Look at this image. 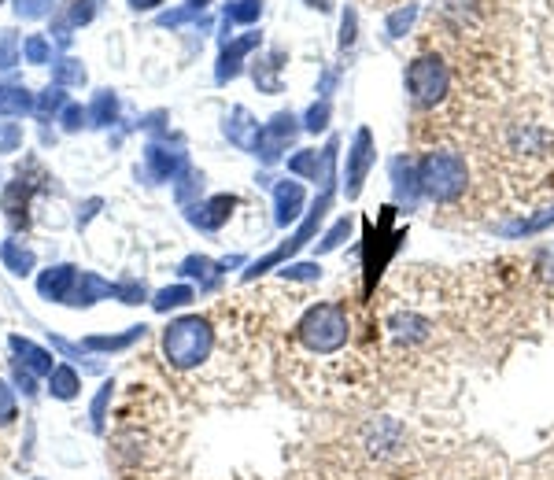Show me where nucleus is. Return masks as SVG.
I'll use <instances>...</instances> for the list:
<instances>
[{"label": "nucleus", "instance_id": "obj_1", "mask_svg": "<svg viewBox=\"0 0 554 480\" xmlns=\"http://www.w3.org/2000/svg\"><path fill=\"white\" fill-rule=\"evenodd\" d=\"M296 340L311 355H337L348 348L351 340V318L344 303H314L300 314L296 322Z\"/></svg>", "mask_w": 554, "mask_h": 480}, {"label": "nucleus", "instance_id": "obj_2", "mask_svg": "<svg viewBox=\"0 0 554 480\" xmlns=\"http://www.w3.org/2000/svg\"><path fill=\"white\" fill-rule=\"evenodd\" d=\"M215 351V325L200 314H185L163 329V355L174 370H200Z\"/></svg>", "mask_w": 554, "mask_h": 480}, {"label": "nucleus", "instance_id": "obj_3", "mask_svg": "<svg viewBox=\"0 0 554 480\" xmlns=\"http://www.w3.org/2000/svg\"><path fill=\"white\" fill-rule=\"evenodd\" d=\"M470 185V170H466V159L451 152V148H436L418 163V189L436 200V204H451L458 200Z\"/></svg>", "mask_w": 554, "mask_h": 480}, {"label": "nucleus", "instance_id": "obj_4", "mask_svg": "<svg viewBox=\"0 0 554 480\" xmlns=\"http://www.w3.org/2000/svg\"><path fill=\"white\" fill-rule=\"evenodd\" d=\"M403 85H407L410 104L418 111H429V108H436V104H444L447 93H451V67H447L440 56L425 52V56H418V60L407 67Z\"/></svg>", "mask_w": 554, "mask_h": 480}, {"label": "nucleus", "instance_id": "obj_5", "mask_svg": "<svg viewBox=\"0 0 554 480\" xmlns=\"http://www.w3.org/2000/svg\"><path fill=\"white\" fill-rule=\"evenodd\" d=\"M329 204H333V192H322V200H318V204L311 207V215H307V222H303L300 229H296V233H292L289 240H285V244H281V248H277L274 255H266L263 263H255L252 270H248V277H255V274H263V270H270V266L274 263H281V259H289V255H296L303 248V244H307V240L314 237V233H318V226H322V218H326V211H329Z\"/></svg>", "mask_w": 554, "mask_h": 480}, {"label": "nucleus", "instance_id": "obj_6", "mask_svg": "<svg viewBox=\"0 0 554 480\" xmlns=\"http://www.w3.org/2000/svg\"><path fill=\"white\" fill-rule=\"evenodd\" d=\"M374 159H377L374 133L362 126V130L355 133L351 148H348V170H344V189H348V200H355V196L362 192V181H366V174H370V167H374Z\"/></svg>", "mask_w": 554, "mask_h": 480}, {"label": "nucleus", "instance_id": "obj_7", "mask_svg": "<svg viewBox=\"0 0 554 480\" xmlns=\"http://www.w3.org/2000/svg\"><path fill=\"white\" fill-rule=\"evenodd\" d=\"M296 133H300L296 115H292V111H281V115H274V119L263 126V137H259L255 156H263V163H274V159L281 156L292 141H296Z\"/></svg>", "mask_w": 554, "mask_h": 480}, {"label": "nucleus", "instance_id": "obj_8", "mask_svg": "<svg viewBox=\"0 0 554 480\" xmlns=\"http://www.w3.org/2000/svg\"><path fill=\"white\" fill-rule=\"evenodd\" d=\"M259 41H263L259 34H248V37H237V41H226V45H222V56H218V67H215V82L218 85L233 82V78L241 74V67H244V56H248L252 48H259Z\"/></svg>", "mask_w": 554, "mask_h": 480}, {"label": "nucleus", "instance_id": "obj_9", "mask_svg": "<svg viewBox=\"0 0 554 480\" xmlns=\"http://www.w3.org/2000/svg\"><path fill=\"white\" fill-rule=\"evenodd\" d=\"M233 207H237V200L233 196H211V200H204V204H196L185 211V218L193 222L196 229H222L229 222V215H233Z\"/></svg>", "mask_w": 554, "mask_h": 480}, {"label": "nucleus", "instance_id": "obj_10", "mask_svg": "<svg viewBox=\"0 0 554 480\" xmlns=\"http://www.w3.org/2000/svg\"><path fill=\"white\" fill-rule=\"evenodd\" d=\"M74 281H78V270L71 263H60V266H49L45 274L37 277V292L52 303H67L74 292Z\"/></svg>", "mask_w": 554, "mask_h": 480}, {"label": "nucleus", "instance_id": "obj_11", "mask_svg": "<svg viewBox=\"0 0 554 480\" xmlns=\"http://www.w3.org/2000/svg\"><path fill=\"white\" fill-rule=\"evenodd\" d=\"M222 130H226V137L237 148H244V152H255L259 148V137H263V126L248 115V108H233L226 115V122H222Z\"/></svg>", "mask_w": 554, "mask_h": 480}, {"label": "nucleus", "instance_id": "obj_12", "mask_svg": "<svg viewBox=\"0 0 554 480\" xmlns=\"http://www.w3.org/2000/svg\"><path fill=\"white\" fill-rule=\"evenodd\" d=\"M181 163H185V156H181V152H170L167 144L152 141L145 148V167H148V178L152 181L174 178V174L181 170Z\"/></svg>", "mask_w": 554, "mask_h": 480}, {"label": "nucleus", "instance_id": "obj_13", "mask_svg": "<svg viewBox=\"0 0 554 480\" xmlns=\"http://www.w3.org/2000/svg\"><path fill=\"white\" fill-rule=\"evenodd\" d=\"M274 207H277V226H292L303 211V185L300 181H281L274 189Z\"/></svg>", "mask_w": 554, "mask_h": 480}, {"label": "nucleus", "instance_id": "obj_14", "mask_svg": "<svg viewBox=\"0 0 554 480\" xmlns=\"http://www.w3.org/2000/svg\"><path fill=\"white\" fill-rule=\"evenodd\" d=\"M108 296H115V285L100 281L97 274H78L71 300H67V303H71V307H93L97 300H108Z\"/></svg>", "mask_w": 554, "mask_h": 480}, {"label": "nucleus", "instance_id": "obj_15", "mask_svg": "<svg viewBox=\"0 0 554 480\" xmlns=\"http://www.w3.org/2000/svg\"><path fill=\"white\" fill-rule=\"evenodd\" d=\"M34 93L26 85H0V115H12V119H23V115H34Z\"/></svg>", "mask_w": 554, "mask_h": 480}, {"label": "nucleus", "instance_id": "obj_16", "mask_svg": "<svg viewBox=\"0 0 554 480\" xmlns=\"http://www.w3.org/2000/svg\"><path fill=\"white\" fill-rule=\"evenodd\" d=\"M8 344H12V351L19 355V362H26V370H30V373H45V377H49V373L56 370V366H52L49 351L37 348V344H30V340H23V336H12Z\"/></svg>", "mask_w": 554, "mask_h": 480}, {"label": "nucleus", "instance_id": "obj_17", "mask_svg": "<svg viewBox=\"0 0 554 480\" xmlns=\"http://www.w3.org/2000/svg\"><path fill=\"white\" fill-rule=\"evenodd\" d=\"M0 263L8 266L15 277H26L30 270H34L37 255L30 252L26 244H19V240H4V244H0Z\"/></svg>", "mask_w": 554, "mask_h": 480}, {"label": "nucleus", "instance_id": "obj_18", "mask_svg": "<svg viewBox=\"0 0 554 480\" xmlns=\"http://www.w3.org/2000/svg\"><path fill=\"white\" fill-rule=\"evenodd\" d=\"M145 336V325H130V333H119V336H85L82 348L85 351H126L133 340Z\"/></svg>", "mask_w": 554, "mask_h": 480}, {"label": "nucleus", "instance_id": "obj_19", "mask_svg": "<svg viewBox=\"0 0 554 480\" xmlns=\"http://www.w3.org/2000/svg\"><path fill=\"white\" fill-rule=\"evenodd\" d=\"M222 19H226V30L229 26H252L263 19V0H229L226 12H222Z\"/></svg>", "mask_w": 554, "mask_h": 480}, {"label": "nucleus", "instance_id": "obj_20", "mask_svg": "<svg viewBox=\"0 0 554 480\" xmlns=\"http://www.w3.org/2000/svg\"><path fill=\"white\" fill-rule=\"evenodd\" d=\"M78 388H82V381H78V373H74L71 366H56V370L49 373V392H52V399H63V403H71V399H78Z\"/></svg>", "mask_w": 554, "mask_h": 480}, {"label": "nucleus", "instance_id": "obj_21", "mask_svg": "<svg viewBox=\"0 0 554 480\" xmlns=\"http://www.w3.org/2000/svg\"><path fill=\"white\" fill-rule=\"evenodd\" d=\"M115 119H119V96L111 93V89H100L93 96V104H89V122L93 126H111Z\"/></svg>", "mask_w": 554, "mask_h": 480}, {"label": "nucleus", "instance_id": "obj_22", "mask_svg": "<svg viewBox=\"0 0 554 480\" xmlns=\"http://www.w3.org/2000/svg\"><path fill=\"white\" fill-rule=\"evenodd\" d=\"M414 19H418V4H399L396 12H388L385 19V30L392 41H399V37L410 34V26H414Z\"/></svg>", "mask_w": 554, "mask_h": 480}, {"label": "nucleus", "instance_id": "obj_23", "mask_svg": "<svg viewBox=\"0 0 554 480\" xmlns=\"http://www.w3.org/2000/svg\"><path fill=\"white\" fill-rule=\"evenodd\" d=\"M67 108V93H63V85H49L45 93L37 96V104H34V115L41 122H49L56 111H63Z\"/></svg>", "mask_w": 554, "mask_h": 480}, {"label": "nucleus", "instance_id": "obj_24", "mask_svg": "<svg viewBox=\"0 0 554 480\" xmlns=\"http://www.w3.org/2000/svg\"><path fill=\"white\" fill-rule=\"evenodd\" d=\"M52 85H85V67H82V60H74V56H67V60L56 63V71H52Z\"/></svg>", "mask_w": 554, "mask_h": 480}, {"label": "nucleus", "instance_id": "obj_25", "mask_svg": "<svg viewBox=\"0 0 554 480\" xmlns=\"http://www.w3.org/2000/svg\"><path fill=\"white\" fill-rule=\"evenodd\" d=\"M193 288L189 285H174V288H163L156 300H152V307L156 311H170V307H185V303H193Z\"/></svg>", "mask_w": 554, "mask_h": 480}, {"label": "nucleus", "instance_id": "obj_26", "mask_svg": "<svg viewBox=\"0 0 554 480\" xmlns=\"http://www.w3.org/2000/svg\"><path fill=\"white\" fill-rule=\"evenodd\" d=\"M355 41H359V12L348 4L344 15H340V52H351Z\"/></svg>", "mask_w": 554, "mask_h": 480}, {"label": "nucleus", "instance_id": "obj_27", "mask_svg": "<svg viewBox=\"0 0 554 480\" xmlns=\"http://www.w3.org/2000/svg\"><path fill=\"white\" fill-rule=\"evenodd\" d=\"M289 170H292V174H303V178L318 181V170H322V156H318L314 148H303L300 156L289 159Z\"/></svg>", "mask_w": 554, "mask_h": 480}, {"label": "nucleus", "instance_id": "obj_28", "mask_svg": "<svg viewBox=\"0 0 554 480\" xmlns=\"http://www.w3.org/2000/svg\"><path fill=\"white\" fill-rule=\"evenodd\" d=\"M211 270H218V266L211 263V259H200V255H193V259H185V263H181V274H185V277H200V281H204V288L215 285V274H211Z\"/></svg>", "mask_w": 554, "mask_h": 480}, {"label": "nucleus", "instance_id": "obj_29", "mask_svg": "<svg viewBox=\"0 0 554 480\" xmlns=\"http://www.w3.org/2000/svg\"><path fill=\"white\" fill-rule=\"evenodd\" d=\"M23 56H26V63H37V67H41V63H49L52 45H49V41H45L41 34H30V37L23 41Z\"/></svg>", "mask_w": 554, "mask_h": 480}, {"label": "nucleus", "instance_id": "obj_30", "mask_svg": "<svg viewBox=\"0 0 554 480\" xmlns=\"http://www.w3.org/2000/svg\"><path fill=\"white\" fill-rule=\"evenodd\" d=\"M15 63H19V41L12 30H0V71H8Z\"/></svg>", "mask_w": 554, "mask_h": 480}, {"label": "nucleus", "instance_id": "obj_31", "mask_svg": "<svg viewBox=\"0 0 554 480\" xmlns=\"http://www.w3.org/2000/svg\"><path fill=\"white\" fill-rule=\"evenodd\" d=\"M329 100L322 96L318 104H311V111H307V122H303V130H311V133H318V130H326L329 126Z\"/></svg>", "mask_w": 554, "mask_h": 480}, {"label": "nucleus", "instance_id": "obj_32", "mask_svg": "<svg viewBox=\"0 0 554 480\" xmlns=\"http://www.w3.org/2000/svg\"><path fill=\"white\" fill-rule=\"evenodd\" d=\"M348 233H351V218H340L337 226H333V229L326 233V240L318 244V252H322V255H326V252H337L340 244H344V237H348Z\"/></svg>", "mask_w": 554, "mask_h": 480}, {"label": "nucleus", "instance_id": "obj_33", "mask_svg": "<svg viewBox=\"0 0 554 480\" xmlns=\"http://www.w3.org/2000/svg\"><path fill=\"white\" fill-rule=\"evenodd\" d=\"M100 0H71V12H67V23L71 26H85L93 15H97Z\"/></svg>", "mask_w": 554, "mask_h": 480}, {"label": "nucleus", "instance_id": "obj_34", "mask_svg": "<svg viewBox=\"0 0 554 480\" xmlns=\"http://www.w3.org/2000/svg\"><path fill=\"white\" fill-rule=\"evenodd\" d=\"M52 12V0H15V15L19 19H41Z\"/></svg>", "mask_w": 554, "mask_h": 480}, {"label": "nucleus", "instance_id": "obj_35", "mask_svg": "<svg viewBox=\"0 0 554 480\" xmlns=\"http://www.w3.org/2000/svg\"><path fill=\"white\" fill-rule=\"evenodd\" d=\"M60 122H63V130H67V133L82 130L85 122H89V111L78 108V104H67V108H63V115H60Z\"/></svg>", "mask_w": 554, "mask_h": 480}, {"label": "nucleus", "instance_id": "obj_36", "mask_svg": "<svg viewBox=\"0 0 554 480\" xmlns=\"http://www.w3.org/2000/svg\"><path fill=\"white\" fill-rule=\"evenodd\" d=\"M23 144V130L15 122H0V152H15Z\"/></svg>", "mask_w": 554, "mask_h": 480}, {"label": "nucleus", "instance_id": "obj_37", "mask_svg": "<svg viewBox=\"0 0 554 480\" xmlns=\"http://www.w3.org/2000/svg\"><path fill=\"white\" fill-rule=\"evenodd\" d=\"M12 421H15V396H12V388L0 381V429L12 425Z\"/></svg>", "mask_w": 554, "mask_h": 480}, {"label": "nucleus", "instance_id": "obj_38", "mask_svg": "<svg viewBox=\"0 0 554 480\" xmlns=\"http://www.w3.org/2000/svg\"><path fill=\"white\" fill-rule=\"evenodd\" d=\"M108 399H111V384L100 388V396L93 399V429H104V410H108Z\"/></svg>", "mask_w": 554, "mask_h": 480}, {"label": "nucleus", "instance_id": "obj_39", "mask_svg": "<svg viewBox=\"0 0 554 480\" xmlns=\"http://www.w3.org/2000/svg\"><path fill=\"white\" fill-rule=\"evenodd\" d=\"M281 274H285V277H296V281H311V277H322V266L300 263V266H285Z\"/></svg>", "mask_w": 554, "mask_h": 480}, {"label": "nucleus", "instance_id": "obj_40", "mask_svg": "<svg viewBox=\"0 0 554 480\" xmlns=\"http://www.w3.org/2000/svg\"><path fill=\"white\" fill-rule=\"evenodd\" d=\"M196 189H204V174L189 170V174H185V181L178 185V200H181V204H185V200H189V192H196Z\"/></svg>", "mask_w": 554, "mask_h": 480}, {"label": "nucleus", "instance_id": "obj_41", "mask_svg": "<svg viewBox=\"0 0 554 480\" xmlns=\"http://www.w3.org/2000/svg\"><path fill=\"white\" fill-rule=\"evenodd\" d=\"M115 296H119L122 303H145V285H115Z\"/></svg>", "mask_w": 554, "mask_h": 480}, {"label": "nucleus", "instance_id": "obj_42", "mask_svg": "<svg viewBox=\"0 0 554 480\" xmlns=\"http://www.w3.org/2000/svg\"><path fill=\"white\" fill-rule=\"evenodd\" d=\"M196 8H178V12H167V15H159V26H181V23H189V19H196Z\"/></svg>", "mask_w": 554, "mask_h": 480}, {"label": "nucleus", "instance_id": "obj_43", "mask_svg": "<svg viewBox=\"0 0 554 480\" xmlns=\"http://www.w3.org/2000/svg\"><path fill=\"white\" fill-rule=\"evenodd\" d=\"M163 0H130V8L133 12H152V8H159Z\"/></svg>", "mask_w": 554, "mask_h": 480}, {"label": "nucleus", "instance_id": "obj_44", "mask_svg": "<svg viewBox=\"0 0 554 480\" xmlns=\"http://www.w3.org/2000/svg\"><path fill=\"white\" fill-rule=\"evenodd\" d=\"M303 4H307V8H311V12H333V0H303Z\"/></svg>", "mask_w": 554, "mask_h": 480}, {"label": "nucleus", "instance_id": "obj_45", "mask_svg": "<svg viewBox=\"0 0 554 480\" xmlns=\"http://www.w3.org/2000/svg\"><path fill=\"white\" fill-rule=\"evenodd\" d=\"M207 4H211V0H189V8H196V12H204Z\"/></svg>", "mask_w": 554, "mask_h": 480}]
</instances>
